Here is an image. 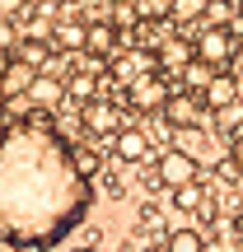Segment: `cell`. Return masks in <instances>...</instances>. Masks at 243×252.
I'll return each mask as SVG.
<instances>
[{
	"instance_id": "cell-19",
	"label": "cell",
	"mask_w": 243,
	"mask_h": 252,
	"mask_svg": "<svg viewBox=\"0 0 243 252\" xmlns=\"http://www.w3.org/2000/svg\"><path fill=\"white\" fill-rule=\"evenodd\" d=\"M70 154H75V168L94 182V173H99V150H89V145H70Z\"/></svg>"
},
{
	"instance_id": "cell-7",
	"label": "cell",
	"mask_w": 243,
	"mask_h": 252,
	"mask_svg": "<svg viewBox=\"0 0 243 252\" xmlns=\"http://www.w3.org/2000/svg\"><path fill=\"white\" fill-rule=\"evenodd\" d=\"M159 117H164L169 131H187V126H197L201 117H206V103H201V94H178V89H173L169 108H164Z\"/></svg>"
},
{
	"instance_id": "cell-14",
	"label": "cell",
	"mask_w": 243,
	"mask_h": 252,
	"mask_svg": "<svg viewBox=\"0 0 243 252\" xmlns=\"http://www.w3.org/2000/svg\"><path fill=\"white\" fill-rule=\"evenodd\" d=\"M52 42L61 47V52H84V42H89V24H80V19H56V33H52Z\"/></svg>"
},
{
	"instance_id": "cell-23",
	"label": "cell",
	"mask_w": 243,
	"mask_h": 252,
	"mask_svg": "<svg viewBox=\"0 0 243 252\" xmlns=\"http://www.w3.org/2000/svg\"><path fill=\"white\" fill-rule=\"evenodd\" d=\"M229 163H234V168H243V140L229 145Z\"/></svg>"
},
{
	"instance_id": "cell-12",
	"label": "cell",
	"mask_w": 243,
	"mask_h": 252,
	"mask_svg": "<svg viewBox=\"0 0 243 252\" xmlns=\"http://www.w3.org/2000/svg\"><path fill=\"white\" fill-rule=\"evenodd\" d=\"M112 154H117L122 163H140V159H150V135H145L140 126H122V131L112 135Z\"/></svg>"
},
{
	"instance_id": "cell-8",
	"label": "cell",
	"mask_w": 243,
	"mask_h": 252,
	"mask_svg": "<svg viewBox=\"0 0 243 252\" xmlns=\"http://www.w3.org/2000/svg\"><path fill=\"white\" fill-rule=\"evenodd\" d=\"M33 80H37V70H33L28 61H19V56H9V61L0 65V89H5L9 103H14V98H28Z\"/></svg>"
},
{
	"instance_id": "cell-24",
	"label": "cell",
	"mask_w": 243,
	"mask_h": 252,
	"mask_svg": "<svg viewBox=\"0 0 243 252\" xmlns=\"http://www.w3.org/2000/svg\"><path fill=\"white\" fill-rule=\"evenodd\" d=\"M234 229H239V234H243V206L234 210Z\"/></svg>"
},
{
	"instance_id": "cell-22",
	"label": "cell",
	"mask_w": 243,
	"mask_h": 252,
	"mask_svg": "<svg viewBox=\"0 0 243 252\" xmlns=\"http://www.w3.org/2000/svg\"><path fill=\"white\" fill-rule=\"evenodd\" d=\"M169 5L173 0H136V14L140 19H169Z\"/></svg>"
},
{
	"instance_id": "cell-3",
	"label": "cell",
	"mask_w": 243,
	"mask_h": 252,
	"mask_svg": "<svg viewBox=\"0 0 243 252\" xmlns=\"http://www.w3.org/2000/svg\"><path fill=\"white\" fill-rule=\"evenodd\" d=\"M197 173H201L197 154L182 150V145H173V150H164L159 159H154V178H159V187H169V191L192 187V182H197Z\"/></svg>"
},
{
	"instance_id": "cell-2",
	"label": "cell",
	"mask_w": 243,
	"mask_h": 252,
	"mask_svg": "<svg viewBox=\"0 0 243 252\" xmlns=\"http://www.w3.org/2000/svg\"><path fill=\"white\" fill-rule=\"evenodd\" d=\"M192 52H197V61L210 65L215 75H229V65H234V56H239V37L229 33V28H206V33H197Z\"/></svg>"
},
{
	"instance_id": "cell-1",
	"label": "cell",
	"mask_w": 243,
	"mask_h": 252,
	"mask_svg": "<svg viewBox=\"0 0 243 252\" xmlns=\"http://www.w3.org/2000/svg\"><path fill=\"white\" fill-rule=\"evenodd\" d=\"M89 206L94 182L75 168L52 117L24 112L0 126V248L47 252L84 224Z\"/></svg>"
},
{
	"instance_id": "cell-6",
	"label": "cell",
	"mask_w": 243,
	"mask_h": 252,
	"mask_svg": "<svg viewBox=\"0 0 243 252\" xmlns=\"http://www.w3.org/2000/svg\"><path fill=\"white\" fill-rule=\"evenodd\" d=\"M169 98H173V84L164 80V75H150V80H140V84L126 89V103H131L136 112H164Z\"/></svg>"
},
{
	"instance_id": "cell-11",
	"label": "cell",
	"mask_w": 243,
	"mask_h": 252,
	"mask_svg": "<svg viewBox=\"0 0 243 252\" xmlns=\"http://www.w3.org/2000/svg\"><path fill=\"white\" fill-rule=\"evenodd\" d=\"M154 61H159V75H164V70H178V75H182L192 61H197V52H192L187 37H164V42L154 47Z\"/></svg>"
},
{
	"instance_id": "cell-10",
	"label": "cell",
	"mask_w": 243,
	"mask_h": 252,
	"mask_svg": "<svg viewBox=\"0 0 243 252\" xmlns=\"http://www.w3.org/2000/svg\"><path fill=\"white\" fill-rule=\"evenodd\" d=\"M117 42H122V28L112 24V19H94V24H89V42H84V52L99 56V61H112V56H117Z\"/></svg>"
},
{
	"instance_id": "cell-13",
	"label": "cell",
	"mask_w": 243,
	"mask_h": 252,
	"mask_svg": "<svg viewBox=\"0 0 243 252\" xmlns=\"http://www.w3.org/2000/svg\"><path fill=\"white\" fill-rule=\"evenodd\" d=\"M201 103H206L210 112L234 108V103H239V80H234V75H215V80L206 84V94H201Z\"/></svg>"
},
{
	"instance_id": "cell-17",
	"label": "cell",
	"mask_w": 243,
	"mask_h": 252,
	"mask_svg": "<svg viewBox=\"0 0 243 252\" xmlns=\"http://www.w3.org/2000/svg\"><path fill=\"white\" fill-rule=\"evenodd\" d=\"M206 5H210V0H173V5H169V19H178V24L206 19Z\"/></svg>"
},
{
	"instance_id": "cell-26",
	"label": "cell",
	"mask_w": 243,
	"mask_h": 252,
	"mask_svg": "<svg viewBox=\"0 0 243 252\" xmlns=\"http://www.w3.org/2000/svg\"><path fill=\"white\" fill-rule=\"evenodd\" d=\"M234 24H239V28H243V0H239V14H234Z\"/></svg>"
},
{
	"instance_id": "cell-20",
	"label": "cell",
	"mask_w": 243,
	"mask_h": 252,
	"mask_svg": "<svg viewBox=\"0 0 243 252\" xmlns=\"http://www.w3.org/2000/svg\"><path fill=\"white\" fill-rule=\"evenodd\" d=\"M173 206H178V210H201V206H206V191H201V182H192V187L173 191Z\"/></svg>"
},
{
	"instance_id": "cell-18",
	"label": "cell",
	"mask_w": 243,
	"mask_h": 252,
	"mask_svg": "<svg viewBox=\"0 0 243 252\" xmlns=\"http://www.w3.org/2000/svg\"><path fill=\"white\" fill-rule=\"evenodd\" d=\"M215 80V70L210 65H201V61H192L187 70H182V84H187V94H206V84Z\"/></svg>"
},
{
	"instance_id": "cell-16",
	"label": "cell",
	"mask_w": 243,
	"mask_h": 252,
	"mask_svg": "<svg viewBox=\"0 0 243 252\" xmlns=\"http://www.w3.org/2000/svg\"><path fill=\"white\" fill-rule=\"evenodd\" d=\"M164 252H206V238H201V229H173L164 238Z\"/></svg>"
},
{
	"instance_id": "cell-4",
	"label": "cell",
	"mask_w": 243,
	"mask_h": 252,
	"mask_svg": "<svg viewBox=\"0 0 243 252\" xmlns=\"http://www.w3.org/2000/svg\"><path fill=\"white\" fill-rule=\"evenodd\" d=\"M108 75L122 84V89H131V84L150 80V75H159V61H154L150 52H140V47H131V52H117L108 61Z\"/></svg>"
},
{
	"instance_id": "cell-25",
	"label": "cell",
	"mask_w": 243,
	"mask_h": 252,
	"mask_svg": "<svg viewBox=\"0 0 243 252\" xmlns=\"http://www.w3.org/2000/svg\"><path fill=\"white\" fill-rule=\"evenodd\" d=\"M70 252H99V248H94V243H75Z\"/></svg>"
},
{
	"instance_id": "cell-21",
	"label": "cell",
	"mask_w": 243,
	"mask_h": 252,
	"mask_svg": "<svg viewBox=\"0 0 243 252\" xmlns=\"http://www.w3.org/2000/svg\"><path fill=\"white\" fill-rule=\"evenodd\" d=\"M19 47V28H14V19H5L0 14V61H9V52Z\"/></svg>"
},
{
	"instance_id": "cell-27",
	"label": "cell",
	"mask_w": 243,
	"mask_h": 252,
	"mask_svg": "<svg viewBox=\"0 0 243 252\" xmlns=\"http://www.w3.org/2000/svg\"><path fill=\"white\" fill-rule=\"evenodd\" d=\"M5 103H9V98H5V89H0V112H5Z\"/></svg>"
},
{
	"instance_id": "cell-15",
	"label": "cell",
	"mask_w": 243,
	"mask_h": 252,
	"mask_svg": "<svg viewBox=\"0 0 243 252\" xmlns=\"http://www.w3.org/2000/svg\"><path fill=\"white\" fill-rule=\"evenodd\" d=\"M99 80H103V75L75 70L70 80H66V103H94V98H99Z\"/></svg>"
},
{
	"instance_id": "cell-9",
	"label": "cell",
	"mask_w": 243,
	"mask_h": 252,
	"mask_svg": "<svg viewBox=\"0 0 243 252\" xmlns=\"http://www.w3.org/2000/svg\"><path fill=\"white\" fill-rule=\"evenodd\" d=\"M80 122H84V131H89V135H108V140L122 131V126H117V108H112L108 98L84 103V108H80Z\"/></svg>"
},
{
	"instance_id": "cell-5",
	"label": "cell",
	"mask_w": 243,
	"mask_h": 252,
	"mask_svg": "<svg viewBox=\"0 0 243 252\" xmlns=\"http://www.w3.org/2000/svg\"><path fill=\"white\" fill-rule=\"evenodd\" d=\"M28 108H33L37 112V117H56V112H61L66 108V80H61V75H37V80H33V89H28Z\"/></svg>"
}]
</instances>
